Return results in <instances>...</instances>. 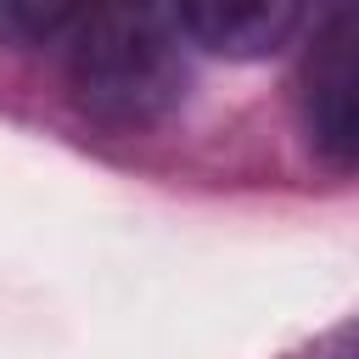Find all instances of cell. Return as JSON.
<instances>
[{"instance_id":"cell-5","label":"cell","mask_w":359,"mask_h":359,"mask_svg":"<svg viewBox=\"0 0 359 359\" xmlns=\"http://www.w3.org/2000/svg\"><path fill=\"white\" fill-rule=\"evenodd\" d=\"M337 359H359V325H348L342 337H337V348H331Z\"/></svg>"},{"instance_id":"cell-4","label":"cell","mask_w":359,"mask_h":359,"mask_svg":"<svg viewBox=\"0 0 359 359\" xmlns=\"http://www.w3.org/2000/svg\"><path fill=\"white\" fill-rule=\"evenodd\" d=\"M79 6L62 0H0V45L6 50H62Z\"/></svg>"},{"instance_id":"cell-3","label":"cell","mask_w":359,"mask_h":359,"mask_svg":"<svg viewBox=\"0 0 359 359\" xmlns=\"http://www.w3.org/2000/svg\"><path fill=\"white\" fill-rule=\"evenodd\" d=\"M174 22L191 50H213L230 62H264L303 39L309 6L297 0H180Z\"/></svg>"},{"instance_id":"cell-1","label":"cell","mask_w":359,"mask_h":359,"mask_svg":"<svg viewBox=\"0 0 359 359\" xmlns=\"http://www.w3.org/2000/svg\"><path fill=\"white\" fill-rule=\"evenodd\" d=\"M56 56L73 107L107 129H151L191 95V45L174 6H79Z\"/></svg>"},{"instance_id":"cell-2","label":"cell","mask_w":359,"mask_h":359,"mask_svg":"<svg viewBox=\"0 0 359 359\" xmlns=\"http://www.w3.org/2000/svg\"><path fill=\"white\" fill-rule=\"evenodd\" d=\"M292 107L309 157L331 174H359V0L309 11Z\"/></svg>"}]
</instances>
